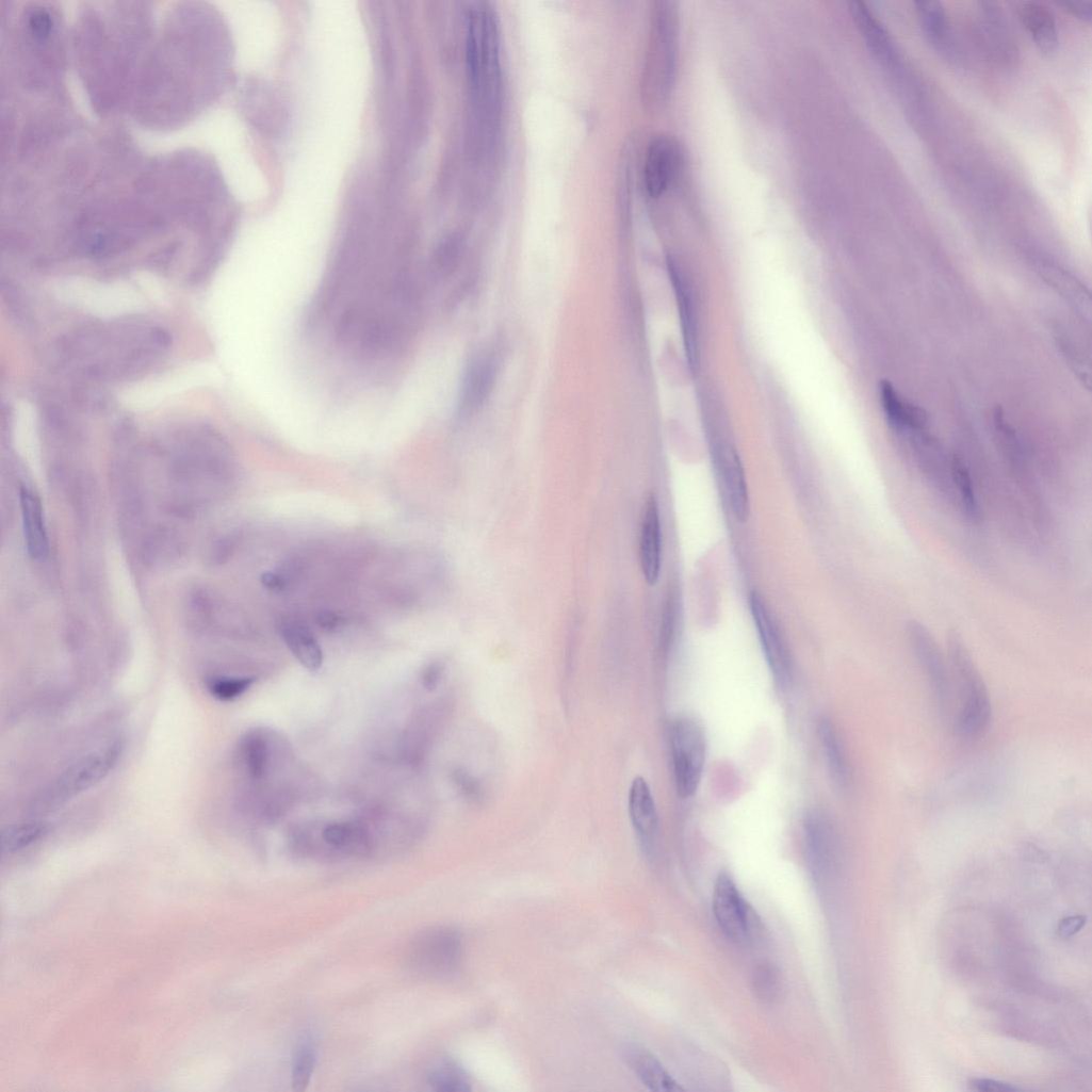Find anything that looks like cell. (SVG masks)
<instances>
[{
  "label": "cell",
  "mask_w": 1092,
  "mask_h": 1092,
  "mask_svg": "<svg viewBox=\"0 0 1092 1092\" xmlns=\"http://www.w3.org/2000/svg\"><path fill=\"white\" fill-rule=\"evenodd\" d=\"M753 990L759 999L771 1003L778 998L781 991V975L779 969L770 964L759 965L753 973Z\"/></svg>",
  "instance_id": "cell-30"
},
{
  "label": "cell",
  "mask_w": 1092,
  "mask_h": 1092,
  "mask_svg": "<svg viewBox=\"0 0 1092 1092\" xmlns=\"http://www.w3.org/2000/svg\"><path fill=\"white\" fill-rule=\"evenodd\" d=\"M948 652L957 678L960 706L954 719V732L962 739L981 736L992 719V704L987 685L967 648L958 634L948 637Z\"/></svg>",
  "instance_id": "cell-3"
},
{
  "label": "cell",
  "mask_w": 1092,
  "mask_h": 1092,
  "mask_svg": "<svg viewBox=\"0 0 1092 1092\" xmlns=\"http://www.w3.org/2000/svg\"><path fill=\"white\" fill-rule=\"evenodd\" d=\"M639 558L645 581L657 584L663 563V532L659 506L656 498H648L641 521Z\"/></svg>",
  "instance_id": "cell-12"
},
{
  "label": "cell",
  "mask_w": 1092,
  "mask_h": 1092,
  "mask_svg": "<svg viewBox=\"0 0 1092 1092\" xmlns=\"http://www.w3.org/2000/svg\"><path fill=\"white\" fill-rule=\"evenodd\" d=\"M20 499L28 552L34 560H45L49 555L50 540L43 504L29 489L21 490Z\"/></svg>",
  "instance_id": "cell-17"
},
{
  "label": "cell",
  "mask_w": 1092,
  "mask_h": 1092,
  "mask_svg": "<svg viewBox=\"0 0 1092 1092\" xmlns=\"http://www.w3.org/2000/svg\"><path fill=\"white\" fill-rule=\"evenodd\" d=\"M1087 917L1083 915H1072L1060 920L1057 927L1059 936L1065 939L1074 935L1085 926Z\"/></svg>",
  "instance_id": "cell-35"
},
{
  "label": "cell",
  "mask_w": 1092,
  "mask_h": 1092,
  "mask_svg": "<svg viewBox=\"0 0 1092 1092\" xmlns=\"http://www.w3.org/2000/svg\"><path fill=\"white\" fill-rule=\"evenodd\" d=\"M261 580L263 585L271 590L279 591L286 587L284 580L276 573L266 572Z\"/></svg>",
  "instance_id": "cell-39"
},
{
  "label": "cell",
  "mask_w": 1092,
  "mask_h": 1092,
  "mask_svg": "<svg viewBox=\"0 0 1092 1092\" xmlns=\"http://www.w3.org/2000/svg\"><path fill=\"white\" fill-rule=\"evenodd\" d=\"M1016 14L1036 47L1046 55L1056 53L1059 33L1052 12L1038 3H1021Z\"/></svg>",
  "instance_id": "cell-16"
},
{
  "label": "cell",
  "mask_w": 1092,
  "mask_h": 1092,
  "mask_svg": "<svg viewBox=\"0 0 1092 1092\" xmlns=\"http://www.w3.org/2000/svg\"><path fill=\"white\" fill-rule=\"evenodd\" d=\"M978 18V35L988 53L997 62L1014 61L1016 49L1000 11L993 4H981Z\"/></svg>",
  "instance_id": "cell-15"
},
{
  "label": "cell",
  "mask_w": 1092,
  "mask_h": 1092,
  "mask_svg": "<svg viewBox=\"0 0 1092 1092\" xmlns=\"http://www.w3.org/2000/svg\"><path fill=\"white\" fill-rule=\"evenodd\" d=\"M670 744L678 793L689 798L698 791L703 777L706 756L703 729L692 718H678L671 727Z\"/></svg>",
  "instance_id": "cell-4"
},
{
  "label": "cell",
  "mask_w": 1092,
  "mask_h": 1092,
  "mask_svg": "<svg viewBox=\"0 0 1092 1092\" xmlns=\"http://www.w3.org/2000/svg\"><path fill=\"white\" fill-rule=\"evenodd\" d=\"M679 15L671 0L654 4L648 56L643 75V98L651 109H661L668 100L675 80Z\"/></svg>",
  "instance_id": "cell-2"
},
{
  "label": "cell",
  "mask_w": 1092,
  "mask_h": 1092,
  "mask_svg": "<svg viewBox=\"0 0 1092 1092\" xmlns=\"http://www.w3.org/2000/svg\"><path fill=\"white\" fill-rule=\"evenodd\" d=\"M713 911L720 929L735 943L747 944L759 932L757 915L728 874L716 880Z\"/></svg>",
  "instance_id": "cell-5"
},
{
  "label": "cell",
  "mask_w": 1092,
  "mask_h": 1092,
  "mask_svg": "<svg viewBox=\"0 0 1092 1092\" xmlns=\"http://www.w3.org/2000/svg\"><path fill=\"white\" fill-rule=\"evenodd\" d=\"M429 1085L437 1091L468 1092L471 1081L461 1065L452 1059H442L428 1074Z\"/></svg>",
  "instance_id": "cell-26"
},
{
  "label": "cell",
  "mask_w": 1092,
  "mask_h": 1092,
  "mask_svg": "<svg viewBox=\"0 0 1092 1092\" xmlns=\"http://www.w3.org/2000/svg\"><path fill=\"white\" fill-rule=\"evenodd\" d=\"M914 6L918 23L929 43L939 50H947L950 28L942 5L936 2H918Z\"/></svg>",
  "instance_id": "cell-23"
},
{
  "label": "cell",
  "mask_w": 1092,
  "mask_h": 1092,
  "mask_svg": "<svg viewBox=\"0 0 1092 1092\" xmlns=\"http://www.w3.org/2000/svg\"><path fill=\"white\" fill-rule=\"evenodd\" d=\"M951 478L959 491L966 515L973 520H978L979 507L973 483L967 469L958 458H954L951 462Z\"/></svg>",
  "instance_id": "cell-29"
},
{
  "label": "cell",
  "mask_w": 1092,
  "mask_h": 1092,
  "mask_svg": "<svg viewBox=\"0 0 1092 1092\" xmlns=\"http://www.w3.org/2000/svg\"><path fill=\"white\" fill-rule=\"evenodd\" d=\"M323 838L331 847L354 854H364L371 849L370 836L358 824H330L324 829Z\"/></svg>",
  "instance_id": "cell-24"
},
{
  "label": "cell",
  "mask_w": 1092,
  "mask_h": 1092,
  "mask_svg": "<svg viewBox=\"0 0 1092 1092\" xmlns=\"http://www.w3.org/2000/svg\"><path fill=\"white\" fill-rule=\"evenodd\" d=\"M681 160V150L673 137L663 134L650 143L645 160L643 180L651 197L657 198L668 190L678 174Z\"/></svg>",
  "instance_id": "cell-11"
},
{
  "label": "cell",
  "mask_w": 1092,
  "mask_h": 1092,
  "mask_svg": "<svg viewBox=\"0 0 1092 1092\" xmlns=\"http://www.w3.org/2000/svg\"><path fill=\"white\" fill-rule=\"evenodd\" d=\"M749 604L762 650L773 680L779 687L787 688L793 680V663L778 622L759 592L751 593Z\"/></svg>",
  "instance_id": "cell-7"
},
{
  "label": "cell",
  "mask_w": 1092,
  "mask_h": 1092,
  "mask_svg": "<svg viewBox=\"0 0 1092 1092\" xmlns=\"http://www.w3.org/2000/svg\"><path fill=\"white\" fill-rule=\"evenodd\" d=\"M851 16L871 53L885 66H891L896 53L885 28L861 2L850 3Z\"/></svg>",
  "instance_id": "cell-20"
},
{
  "label": "cell",
  "mask_w": 1092,
  "mask_h": 1092,
  "mask_svg": "<svg viewBox=\"0 0 1092 1092\" xmlns=\"http://www.w3.org/2000/svg\"><path fill=\"white\" fill-rule=\"evenodd\" d=\"M820 741L833 782L846 789L850 782V767L842 739L831 720L822 718L818 724Z\"/></svg>",
  "instance_id": "cell-21"
},
{
  "label": "cell",
  "mask_w": 1092,
  "mask_h": 1092,
  "mask_svg": "<svg viewBox=\"0 0 1092 1092\" xmlns=\"http://www.w3.org/2000/svg\"><path fill=\"white\" fill-rule=\"evenodd\" d=\"M316 1061L315 1049L311 1044H303L296 1052L293 1062L292 1082L296 1091H305L311 1080Z\"/></svg>",
  "instance_id": "cell-31"
},
{
  "label": "cell",
  "mask_w": 1092,
  "mask_h": 1092,
  "mask_svg": "<svg viewBox=\"0 0 1092 1092\" xmlns=\"http://www.w3.org/2000/svg\"><path fill=\"white\" fill-rule=\"evenodd\" d=\"M880 401L886 419L895 429H917L926 423V415L920 409L903 403L895 388L889 381L880 384Z\"/></svg>",
  "instance_id": "cell-22"
},
{
  "label": "cell",
  "mask_w": 1092,
  "mask_h": 1092,
  "mask_svg": "<svg viewBox=\"0 0 1092 1092\" xmlns=\"http://www.w3.org/2000/svg\"><path fill=\"white\" fill-rule=\"evenodd\" d=\"M719 471L732 514L744 523L750 515V499L744 467L735 451L729 450L720 457Z\"/></svg>",
  "instance_id": "cell-18"
},
{
  "label": "cell",
  "mask_w": 1092,
  "mask_h": 1092,
  "mask_svg": "<svg viewBox=\"0 0 1092 1092\" xmlns=\"http://www.w3.org/2000/svg\"><path fill=\"white\" fill-rule=\"evenodd\" d=\"M1063 10L1076 19L1088 22L1091 19L1090 6L1086 4H1064Z\"/></svg>",
  "instance_id": "cell-37"
},
{
  "label": "cell",
  "mask_w": 1092,
  "mask_h": 1092,
  "mask_svg": "<svg viewBox=\"0 0 1092 1092\" xmlns=\"http://www.w3.org/2000/svg\"><path fill=\"white\" fill-rule=\"evenodd\" d=\"M454 781L468 798L476 801L482 798V788L479 784L468 773L456 771L454 773Z\"/></svg>",
  "instance_id": "cell-33"
},
{
  "label": "cell",
  "mask_w": 1092,
  "mask_h": 1092,
  "mask_svg": "<svg viewBox=\"0 0 1092 1092\" xmlns=\"http://www.w3.org/2000/svg\"><path fill=\"white\" fill-rule=\"evenodd\" d=\"M341 618L332 613H322L317 617V624L325 631L332 632L341 625Z\"/></svg>",
  "instance_id": "cell-38"
},
{
  "label": "cell",
  "mask_w": 1092,
  "mask_h": 1092,
  "mask_svg": "<svg viewBox=\"0 0 1092 1092\" xmlns=\"http://www.w3.org/2000/svg\"><path fill=\"white\" fill-rule=\"evenodd\" d=\"M461 934L449 927H437L420 934L411 946V964L428 975L454 973L461 960Z\"/></svg>",
  "instance_id": "cell-6"
},
{
  "label": "cell",
  "mask_w": 1092,
  "mask_h": 1092,
  "mask_svg": "<svg viewBox=\"0 0 1092 1092\" xmlns=\"http://www.w3.org/2000/svg\"><path fill=\"white\" fill-rule=\"evenodd\" d=\"M914 655L923 669L938 710L943 714L950 700V683L943 655L931 633L919 622L907 626Z\"/></svg>",
  "instance_id": "cell-10"
},
{
  "label": "cell",
  "mask_w": 1092,
  "mask_h": 1092,
  "mask_svg": "<svg viewBox=\"0 0 1092 1092\" xmlns=\"http://www.w3.org/2000/svg\"><path fill=\"white\" fill-rule=\"evenodd\" d=\"M493 371L494 369L490 360H483L472 366L463 388L462 404L464 407L468 408L482 403L486 391L491 386Z\"/></svg>",
  "instance_id": "cell-28"
},
{
  "label": "cell",
  "mask_w": 1092,
  "mask_h": 1092,
  "mask_svg": "<svg viewBox=\"0 0 1092 1092\" xmlns=\"http://www.w3.org/2000/svg\"><path fill=\"white\" fill-rule=\"evenodd\" d=\"M629 811L643 851L652 857L658 832V815L651 788L641 777L634 779L630 787Z\"/></svg>",
  "instance_id": "cell-13"
},
{
  "label": "cell",
  "mask_w": 1092,
  "mask_h": 1092,
  "mask_svg": "<svg viewBox=\"0 0 1092 1092\" xmlns=\"http://www.w3.org/2000/svg\"><path fill=\"white\" fill-rule=\"evenodd\" d=\"M443 672H444V668H443L442 664H440V663L430 664L425 669V671L423 673V679H422L423 686L427 690L436 689L437 686L439 685L441 679H442Z\"/></svg>",
  "instance_id": "cell-36"
},
{
  "label": "cell",
  "mask_w": 1092,
  "mask_h": 1092,
  "mask_svg": "<svg viewBox=\"0 0 1092 1092\" xmlns=\"http://www.w3.org/2000/svg\"><path fill=\"white\" fill-rule=\"evenodd\" d=\"M467 64L474 150L494 149L502 111L501 30L493 7L475 3L468 14Z\"/></svg>",
  "instance_id": "cell-1"
},
{
  "label": "cell",
  "mask_w": 1092,
  "mask_h": 1092,
  "mask_svg": "<svg viewBox=\"0 0 1092 1092\" xmlns=\"http://www.w3.org/2000/svg\"><path fill=\"white\" fill-rule=\"evenodd\" d=\"M629 1066L650 1090L656 1092L685 1091L667 1071L664 1064L647 1048L630 1043L623 1047Z\"/></svg>",
  "instance_id": "cell-14"
},
{
  "label": "cell",
  "mask_w": 1092,
  "mask_h": 1092,
  "mask_svg": "<svg viewBox=\"0 0 1092 1092\" xmlns=\"http://www.w3.org/2000/svg\"><path fill=\"white\" fill-rule=\"evenodd\" d=\"M124 753V744L115 741L87 754L70 766L58 780L55 798L70 799L104 780L118 765Z\"/></svg>",
  "instance_id": "cell-8"
},
{
  "label": "cell",
  "mask_w": 1092,
  "mask_h": 1092,
  "mask_svg": "<svg viewBox=\"0 0 1092 1092\" xmlns=\"http://www.w3.org/2000/svg\"><path fill=\"white\" fill-rule=\"evenodd\" d=\"M241 755L247 773L254 780H261L266 776L270 766V745L263 732L254 731L245 736Z\"/></svg>",
  "instance_id": "cell-25"
},
{
  "label": "cell",
  "mask_w": 1092,
  "mask_h": 1092,
  "mask_svg": "<svg viewBox=\"0 0 1092 1092\" xmlns=\"http://www.w3.org/2000/svg\"><path fill=\"white\" fill-rule=\"evenodd\" d=\"M968 1085L972 1090L982 1092L1021 1090L1020 1088L1011 1083L989 1078H973L969 1080Z\"/></svg>",
  "instance_id": "cell-34"
},
{
  "label": "cell",
  "mask_w": 1092,
  "mask_h": 1092,
  "mask_svg": "<svg viewBox=\"0 0 1092 1092\" xmlns=\"http://www.w3.org/2000/svg\"><path fill=\"white\" fill-rule=\"evenodd\" d=\"M279 630L284 642L304 667L310 671H319L322 668V647L306 623L288 618L280 623Z\"/></svg>",
  "instance_id": "cell-19"
},
{
  "label": "cell",
  "mask_w": 1092,
  "mask_h": 1092,
  "mask_svg": "<svg viewBox=\"0 0 1092 1092\" xmlns=\"http://www.w3.org/2000/svg\"><path fill=\"white\" fill-rule=\"evenodd\" d=\"M805 855L817 880L828 878L840 859V836L829 815L821 810L810 811L803 822Z\"/></svg>",
  "instance_id": "cell-9"
},
{
  "label": "cell",
  "mask_w": 1092,
  "mask_h": 1092,
  "mask_svg": "<svg viewBox=\"0 0 1092 1092\" xmlns=\"http://www.w3.org/2000/svg\"><path fill=\"white\" fill-rule=\"evenodd\" d=\"M49 831L43 821H30L6 828L2 835L3 850L18 852L40 841Z\"/></svg>",
  "instance_id": "cell-27"
},
{
  "label": "cell",
  "mask_w": 1092,
  "mask_h": 1092,
  "mask_svg": "<svg viewBox=\"0 0 1092 1092\" xmlns=\"http://www.w3.org/2000/svg\"><path fill=\"white\" fill-rule=\"evenodd\" d=\"M255 682V678H216L208 683V688L216 699L232 701L246 694Z\"/></svg>",
  "instance_id": "cell-32"
}]
</instances>
